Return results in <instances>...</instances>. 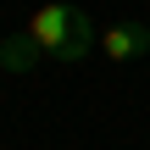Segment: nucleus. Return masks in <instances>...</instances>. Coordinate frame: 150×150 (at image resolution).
<instances>
[{"instance_id": "7ed1b4c3", "label": "nucleus", "mask_w": 150, "mask_h": 150, "mask_svg": "<svg viewBox=\"0 0 150 150\" xmlns=\"http://www.w3.org/2000/svg\"><path fill=\"white\" fill-rule=\"evenodd\" d=\"M0 67H6V45H0Z\"/></svg>"}, {"instance_id": "f257e3e1", "label": "nucleus", "mask_w": 150, "mask_h": 150, "mask_svg": "<svg viewBox=\"0 0 150 150\" xmlns=\"http://www.w3.org/2000/svg\"><path fill=\"white\" fill-rule=\"evenodd\" d=\"M28 39H33L45 56H56V61H83L89 50H100V28H95V17L78 11V6H67V0L39 6L33 22H28Z\"/></svg>"}, {"instance_id": "f03ea898", "label": "nucleus", "mask_w": 150, "mask_h": 150, "mask_svg": "<svg viewBox=\"0 0 150 150\" xmlns=\"http://www.w3.org/2000/svg\"><path fill=\"white\" fill-rule=\"evenodd\" d=\"M100 56L106 61H139V56H150V28L145 22H111L106 33H100Z\"/></svg>"}]
</instances>
